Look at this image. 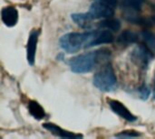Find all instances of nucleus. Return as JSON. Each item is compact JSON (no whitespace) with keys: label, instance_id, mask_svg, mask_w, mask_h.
<instances>
[{"label":"nucleus","instance_id":"obj_15","mask_svg":"<svg viewBox=\"0 0 155 139\" xmlns=\"http://www.w3.org/2000/svg\"><path fill=\"white\" fill-rule=\"evenodd\" d=\"M142 36L147 44L148 48L151 49L153 52H155V36L150 32L148 31H143L142 33Z\"/></svg>","mask_w":155,"mask_h":139},{"label":"nucleus","instance_id":"obj_11","mask_svg":"<svg viewBox=\"0 0 155 139\" xmlns=\"http://www.w3.org/2000/svg\"><path fill=\"white\" fill-rule=\"evenodd\" d=\"M98 27L102 29H106L111 32H117L121 29V22L116 18L107 17L104 20L98 23Z\"/></svg>","mask_w":155,"mask_h":139},{"label":"nucleus","instance_id":"obj_12","mask_svg":"<svg viewBox=\"0 0 155 139\" xmlns=\"http://www.w3.org/2000/svg\"><path fill=\"white\" fill-rule=\"evenodd\" d=\"M144 0H124L121 4V8L128 13L138 12L142 9Z\"/></svg>","mask_w":155,"mask_h":139},{"label":"nucleus","instance_id":"obj_17","mask_svg":"<svg viewBox=\"0 0 155 139\" xmlns=\"http://www.w3.org/2000/svg\"><path fill=\"white\" fill-rule=\"evenodd\" d=\"M139 93H140V97L143 99V100H147L151 94V90L144 85L143 86L142 88L139 89Z\"/></svg>","mask_w":155,"mask_h":139},{"label":"nucleus","instance_id":"obj_13","mask_svg":"<svg viewBox=\"0 0 155 139\" xmlns=\"http://www.w3.org/2000/svg\"><path fill=\"white\" fill-rule=\"evenodd\" d=\"M28 109L30 114L36 119H42L45 117V112L41 105L36 101H30L28 104Z\"/></svg>","mask_w":155,"mask_h":139},{"label":"nucleus","instance_id":"obj_14","mask_svg":"<svg viewBox=\"0 0 155 139\" xmlns=\"http://www.w3.org/2000/svg\"><path fill=\"white\" fill-rule=\"evenodd\" d=\"M71 18L72 20L77 24L79 26L81 27H87L88 24L92 21L87 13H76V14H71Z\"/></svg>","mask_w":155,"mask_h":139},{"label":"nucleus","instance_id":"obj_1","mask_svg":"<svg viewBox=\"0 0 155 139\" xmlns=\"http://www.w3.org/2000/svg\"><path fill=\"white\" fill-rule=\"evenodd\" d=\"M114 37L111 31L106 29L88 31L84 33H69L59 40L60 47L67 53H74L83 49L112 43Z\"/></svg>","mask_w":155,"mask_h":139},{"label":"nucleus","instance_id":"obj_10","mask_svg":"<svg viewBox=\"0 0 155 139\" xmlns=\"http://www.w3.org/2000/svg\"><path fill=\"white\" fill-rule=\"evenodd\" d=\"M43 128H45L46 130L50 131L54 136L59 137H81V136L74 135L73 133L65 131L63 128H61L60 127H58L57 125L53 124V123H45V124H43Z\"/></svg>","mask_w":155,"mask_h":139},{"label":"nucleus","instance_id":"obj_16","mask_svg":"<svg viewBox=\"0 0 155 139\" xmlns=\"http://www.w3.org/2000/svg\"><path fill=\"white\" fill-rule=\"evenodd\" d=\"M115 137H140V134L134 130H126V131H122L121 133L115 135Z\"/></svg>","mask_w":155,"mask_h":139},{"label":"nucleus","instance_id":"obj_19","mask_svg":"<svg viewBox=\"0 0 155 139\" xmlns=\"http://www.w3.org/2000/svg\"><path fill=\"white\" fill-rule=\"evenodd\" d=\"M153 21L154 22V24H155V16H153Z\"/></svg>","mask_w":155,"mask_h":139},{"label":"nucleus","instance_id":"obj_3","mask_svg":"<svg viewBox=\"0 0 155 139\" xmlns=\"http://www.w3.org/2000/svg\"><path fill=\"white\" fill-rule=\"evenodd\" d=\"M94 85L104 92H112L117 87V78L111 65H106L94 76Z\"/></svg>","mask_w":155,"mask_h":139},{"label":"nucleus","instance_id":"obj_18","mask_svg":"<svg viewBox=\"0 0 155 139\" xmlns=\"http://www.w3.org/2000/svg\"><path fill=\"white\" fill-rule=\"evenodd\" d=\"M99 1H101L102 3H104L113 8H115L118 4V0H99Z\"/></svg>","mask_w":155,"mask_h":139},{"label":"nucleus","instance_id":"obj_20","mask_svg":"<svg viewBox=\"0 0 155 139\" xmlns=\"http://www.w3.org/2000/svg\"><path fill=\"white\" fill-rule=\"evenodd\" d=\"M154 81H155V80H154Z\"/></svg>","mask_w":155,"mask_h":139},{"label":"nucleus","instance_id":"obj_8","mask_svg":"<svg viewBox=\"0 0 155 139\" xmlns=\"http://www.w3.org/2000/svg\"><path fill=\"white\" fill-rule=\"evenodd\" d=\"M1 18L3 23L6 26L8 27L15 26L18 21V12L16 8L14 6L4 7L1 12Z\"/></svg>","mask_w":155,"mask_h":139},{"label":"nucleus","instance_id":"obj_6","mask_svg":"<svg viewBox=\"0 0 155 139\" xmlns=\"http://www.w3.org/2000/svg\"><path fill=\"white\" fill-rule=\"evenodd\" d=\"M108 105L110 106V109H112V111L114 113H115L116 115H118L119 117H121L122 118H124L129 122L136 121L137 118L134 114H132L131 111L120 101L110 100H108Z\"/></svg>","mask_w":155,"mask_h":139},{"label":"nucleus","instance_id":"obj_5","mask_svg":"<svg viewBox=\"0 0 155 139\" xmlns=\"http://www.w3.org/2000/svg\"><path fill=\"white\" fill-rule=\"evenodd\" d=\"M153 51L145 46H138L132 54L133 61L136 62L137 65L142 66L143 68H146L150 62L153 60Z\"/></svg>","mask_w":155,"mask_h":139},{"label":"nucleus","instance_id":"obj_4","mask_svg":"<svg viewBox=\"0 0 155 139\" xmlns=\"http://www.w3.org/2000/svg\"><path fill=\"white\" fill-rule=\"evenodd\" d=\"M114 14V8L102 3L99 0H94L87 12L89 18L93 21L100 18H107L113 16Z\"/></svg>","mask_w":155,"mask_h":139},{"label":"nucleus","instance_id":"obj_2","mask_svg":"<svg viewBox=\"0 0 155 139\" xmlns=\"http://www.w3.org/2000/svg\"><path fill=\"white\" fill-rule=\"evenodd\" d=\"M109 55L110 52L108 50H98L74 56L69 60L68 64L71 71L74 73H88L91 72L102 61L106 60Z\"/></svg>","mask_w":155,"mask_h":139},{"label":"nucleus","instance_id":"obj_9","mask_svg":"<svg viewBox=\"0 0 155 139\" xmlns=\"http://www.w3.org/2000/svg\"><path fill=\"white\" fill-rule=\"evenodd\" d=\"M138 40H139V35L135 32L131 30H125L117 38L118 43L124 46H129L131 44H134L137 43Z\"/></svg>","mask_w":155,"mask_h":139},{"label":"nucleus","instance_id":"obj_7","mask_svg":"<svg viewBox=\"0 0 155 139\" xmlns=\"http://www.w3.org/2000/svg\"><path fill=\"white\" fill-rule=\"evenodd\" d=\"M38 35L39 32L36 30H33L28 37L27 41V47H26V58L28 64L33 66L35 60V52H36V46L38 42Z\"/></svg>","mask_w":155,"mask_h":139}]
</instances>
